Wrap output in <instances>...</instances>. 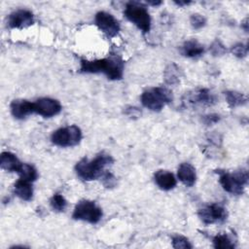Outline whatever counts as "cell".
Listing matches in <instances>:
<instances>
[{
  "mask_svg": "<svg viewBox=\"0 0 249 249\" xmlns=\"http://www.w3.org/2000/svg\"><path fill=\"white\" fill-rule=\"evenodd\" d=\"M124 62L119 56H111L94 60H81L80 72L103 73L110 80H121L124 75Z\"/></svg>",
  "mask_w": 249,
  "mask_h": 249,
  "instance_id": "6da1fadb",
  "label": "cell"
},
{
  "mask_svg": "<svg viewBox=\"0 0 249 249\" xmlns=\"http://www.w3.org/2000/svg\"><path fill=\"white\" fill-rule=\"evenodd\" d=\"M241 26L243 27V29H244L246 32L248 31V18H247L243 20V22L241 23Z\"/></svg>",
  "mask_w": 249,
  "mask_h": 249,
  "instance_id": "1f68e13d",
  "label": "cell"
},
{
  "mask_svg": "<svg viewBox=\"0 0 249 249\" xmlns=\"http://www.w3.org/2000/svg\"><path fill=\"white\" fill-rule=\"evenodd\" d=\"M248 178L246 169H240L234 172H219V182L223 189L235 196H239L243 193L244 188L248 183Z\"/></svg>",
  "mask_w": 249,
  "mask_h": 249,
  "instance_id": "277c9868",
  "label": "cell"
},
{
  "mask_svg": "<svg viewBox=\"0 0 249 249\" xmlns=\"http://www.w3.org/2000/svg\"><path fill=\"white\" fill-rule=\"evenodd\" d=\"M174 3L178 6H186V5L191 4L192 2L191 1H174Z\"/></svg>",
  "mask_w": 249,
  "mask_h": 249,
  "instance_id": "4dcf8cb0",
  "label": "cell"
},
{
  "mask_svg": "<svg viewBox=\"0 0 249 249\" xmlns=\"http://www.w3.org/2000/svg\"><path fill=\"white\" fill-rule=\"evenodd\" d=\"M172 246L176 249L179 248H192V244L190 243L189 239L183 235L180 234H176L174 236H172Z\"/></svg>",
  "mask_w": 249,
  "mask_h": 249,
  "instance_id": "cb8c5ba5",
  "label": "cell"
},
{
  "mask_svg": "<svg viewBox=\"0 0 249 249\" xmlns=\"http://www.w3.org/2000/svg\"><path fill=\"white\" fill-rule=\"evenodd\" d=\"M34 23V16L28 10L19 9L11 13L7 18V24L11 28H26Z\"/></svg>",
  "mask_w": 249,
  "mask_h": 249,
  "instance_id": "7c38bea8",
  "label": "cell"
},
{
  "mask_svg": "<svg viewBox=\"0 0 249 249\" xmlns=\"http://www.w3.org/2000/svg\"><path fill=\"white\" fill-rule=\"evenodd\" d=\"M149 5H152V6H159L161 4L160 1H148L147 2Z\"/></svg>",
  "mask_w": 249,
  "mask_h": 249,
  "instance_id": "d6a6232c",
  "label": "cell"
},
{
  "mask_svg": "<svg viewBox=\"0 0 249 249\" xmlns=\"http://www.w3.org/2000/svg\"><path fill=\"white\" fill-rule=\"evenodd\" d=\"M199 219L205 225H212L223 222L227 219V210L218 203H211L203 206L197 212Z\"/></svg>",
  "mask_w": 249,
  "mask_h": 249,
  "instance_id": "9c48e42d",
  "label": "cell"
},
{
  "mask_svg": "<svg viewBox=\"0 0 249 249\" xmlns=\"http://www.w3.org/2000/svg\"><path fill=\"white\" fill-rule=\"evenodd\" d=\"M22 162L17 158V156L11 152H3L0 158V166L2 169L9 172H17L19 170Z\"/></svg>",
  "mask_w": 249,
  "mask_h": 249,
  "instance_id": "e0dca14e",
  "label": "cell"
},
{
  "mask_svg": "<svg viewBox=\"0 0 249 249\" xmlns=\"http://www.w3.org/2000/svg\"><path fill=\"white\" fill-rule=\"evenodd\" d=\"M190 22L194 29H200L206 24V18L199 14H193L190 18Z\"/></svg>",
  "mask_w": 249,
  "mask_h": 249,
  "instance_id": "4316f807",
  "label": "cell"
},
{
  "mask_svg": "<svg viewBox=\"0 0 249 249\" xmlns=\"http://www.w3.org/2000/svg\"><path fill=\"white\" fill-rule=\"evenodd\" d=\"M114 162L113 158L108 154H98L93 160L87 158L79 160L75 165L77 175L84 181H92L100 178L106 171L105 168L112 165Z\"/></svg>",
  "mask_w": 249,
  "mask_h": 249,
  "instance_id": "7a4b0ae2",
  "label": "cell"
},
{
  "mask_svg": "<svg viewBox=\"0 0 249 249\" xmlns=\"http://www.w3.org/2000/svg\"><path fill=\"white\" fill-rule=\"evenodd\" d=\"M155 183L163 191L172 190L176 186V179L174 175L167 170H158L154 175Z\"/></svg>",
  "mask_w": 249,
  "mask_h": 249,
  "instance_id": "9a60e30c",
  "label": "cell"
},
{
  "mask_svg": "<svg viewBox=\"0 0 249 249\" xmlns=\"http://www.w3.org/2000/svg\"><path fill=\"white\" fill-rule=\"evenodd\" d=\"M50 204H51V207L53 208V210H54L56 212H62L65 210V208L67 206V200L65 199V197L62 195L54 194L50 199Z\"/></svg>",
  "mask_w": 249,
  "mask_h": 249,
  "instance_id": "603a6c76",
  "label": "cell"
},
{
  "mask_svg": "<svg viewBox=\"0 0 249 249\" xmlns=\"http://www.w3.org/2000/svg\"><path fill=\"white\" fill-rule=\"evenodd\" d=\"M213 245L215 248L226 249V248H234V242L232 238L227 233L217 234L213 237Z\"/></svg>",
  "mask_w": 249,
  "mask_h": 249,
  "instance_id": "44dd1931",
  "label": "cell"
},
{
  "mask_svg": "<svg viewBox=\"0 0 249 249\" xmlns=\"http://www.w3.org/2000/svg\"><path fill=\"white\" fill-rule=\"evenodd\" d=\"M181 71L175 63H170L164 70V80L168 85H176L180 82Z\"/></svg>",
  "mask_w": 249,
  "mask_h": 249,
  "instance_id": "ffe728a7",
  "label": "cell"
},
{
  "mask_svg": "<svg viewBox=\"0 0 249 249\" xmlns=\"http://www.w3.org/2000/svg\"><path fill=\"white\" fill-rule=\"evenodd\" d=\"M82 139L81 128L75 124L60 127L54 130L51 135L52 142L58 147H74Z\"/></svg>",
  "mask_w": 249,
  "mask_h": 249,
  "instance_id": "52a82bcc",
  "label": "cell"
},
{
  "mask_svg": "<svg viewBox=\"0 0 249 249\" xmlns=\"http://www.w3.org/2000/svg\"><path fill=\"white\" fill-rule=\"evenodd\" d=\"M216 96L208 89H198L188 92L183 98V104L186 106H211L216 103Z\"/></svg>",
  "mask_w": 249,
  "mask_h": 249,
  "instance_id": "30bf717a",
  "label": "cell"
},
{
  "mask_svg": "<svg viewBox=\"0 0 249 249\" xmlns=\"http://www.w3.org/2000/svg\"><path fill=\"white\" fill-rule=\"evenodd\" d=\"M181 53L183 55L191 58H196L204 53V47L197 40L191 39L185 41L181 46Z\"/></svg>",
  "mask_w": 249,
  "mask_h": 249,
  "instance_id": "2e32d148",
  "label": "cell"
},
{
  "mask_svg": "<svg viewBox=\"0 0 249 249\" xmlns=\"http://www.w3.org/2000/svg\"><path fill=\"white\" fill-rule=\"evenodd\" d=\"M95 24L108 38H113L120 32V22L111 14L107 12H98L94 18Z\"/></svg>",
  "mask_w": 249,
  "mask_h": 249,
  "instance_id": "ba28073f",
  "label": "cell"
},
{
  "mask_svg": "<svg viewBox=\"0 0 249 249\" xmlns=\"http://www.w3.org/2000/svg\"><path fill=\"white\" fill-rule=\"evenodd\" d=\"M177 176L178 179L187 187L194 186L196 180V169L192 164L188 162H183L179 165Z\"/></svg>",
  "mask_w": 249,
  "mask_h": 249,
  "instance_id": "5bb4252c",
  "label": "cell"
},
{
  "mask_svg": "<svg viewBox=\"0 0 249 249\" xmlns=\"http://www.w3.org/2000/svg\"><path fill=\"white\" fill-rule=\"evenodd\" d=\"M102 215V209L94 201L83 199L76 204L72 218L89 224H97L101 220Z\"/></svg>",
  "mask_w": 249,
  "mask_h": 249,
  "instance_id": "8992f818",
  "label": "cell"
},
{
  "mask_svg": "<svg viewBox=\"0 0 249 249\" xmlns=\"http://www.w3.org/2000/svg\"><path fill=\"white\" fill-rule=\"evenodd\" d=\"M102 184L104 185V187L106 188H113L116 186L117 184V179L116 177L109 171H105L102 176L100 177Z\"/></svg>",
  "mask_w": 249,
  "mask_h": 249,
  "instance_id": "83f0119b",
  "label": "cell"
},
{
  "mask_svg": "<svg viewBox=\"0 0 249 249\" xmlns=\"http://www.w3.org/2000/svg\"><path fill=\"white\" fill-rule=\"evenodd\" d=\"M201 120L205 125H212L220 121V116L217 114H208L204 115Z\"/></svg>",
  "mask_w": 249,
  "mask_h": 249,
  "instance_id": "f1b7e54d",
  "label": "cell"
},
{
  "mask_svg": "<svg viewBox=\"0 0 249 249\" xmlns=\"http://www.w3.org/2000/svg\"><path fill=\"white\" fill-rule=\"evenodd\" d=\"M225 97L228 105L231 108L238 107L244 105L247 102V97L242 92L236 90H227L225 91Z\"/></svg>",
  "mask_w": 249,
  "mask_h": 249,
  "instance_id": "d6986e66",
  "label": "cell"
},
{
  "mask_svg": "<svg viewBox=\"0 0 249 249\" xmlns=\"http://www.w3.org/2000/svg\"><path fill=\"white\" fill-rule=\"evenodd\" d=\"M231 52L236 57L243 58L248 53V46L246 44H243V43H237V44H235L231 47Z\"/></svg>",
  "mask_w": 249,
  "mask_h": 249,
  "instance_id": "d4e9b609",
  "label": "cell"
},
{
  "mask_svg": "<svg viewBox=\"0 0 249 249\" xmlns=\"http://www.w3.org/2000/svg\"><path fill=\"white\" fill-rule=\"evenodd\" d=\"M210 52L214 56H221L226 53L227 49L220 40L216 39L210 46Z\"/></svg>",
  "mask_w": 249,
  "mask_h": 249,
  "instance_id": "484cf974",
  "label": "cell"
},
{
  "mask_svg": "<svg viewBox=\"0 0 249 249\" xmlns=\"http://www.w3.org/2000/svg\"><path fill=\"white\" fill-rule=\"evenodd\" d=\"M32 182L19 178L14 186V193L20 199L28 201L33 196V188L31 185Z\"/></svg>",
  "mask_w": 249,
  "mask_h": 249,
  "instance_id": "ac0fdd59",
  "label": "cell"
},
{
  "mask_svg": "<svg viewBox=\"0 0 249 249\" xmlns=\"http://www.w3.org/2000/svg\"><path fill=\"white\" fill-rule=\"evenodd\" d=\"M61 111V104L58 100L49 97L39 98L34 102V113L44 117L52 118L59 114Z\"/></svg>",
  "mask_w": 249,
  "mask_h": 249,
  "instance_id": "8fae6325",
  "label": "cell"
},
{
  "mask_svg": "<svg viewBox=\"0 0 249 249\" xmlns=\"http://www.w3.org/2000/svg\"><path fill=\"white\" fill-rule=\"evenodd\" d=\"M140 99L142 105L147 109L154 112H160L165 105L173 100V95L171 90L167 88L157 87L143 91Z\"/></svg>",
  "mask_w": 249,
  "mask_h": 249,
  "instance_id": "3957f363",
  "label": "cell"
},
{
  "mask_svg": "<svg viewBox=\"0 0 249 249\" xmlns=\"http://www.w3.org/2000/svg\"><path fill=\"white\" fill-rule=\"evenodd\" d=\"M10 109L16 119L21 120L34 113V102L25 99H15L10 104Z\"/></svg>",
  "mask_w": 249,
  "mask_h": 249,
  "instance_id": "4fadbf2b",
  "label": "cell"
},
{
  "mask_svg": "<svg viewBox=\"0 0 249 249\" xmlns=\"http://www.w3.org/2000/svg\"><path fill=\"white\" fill-rule=\"evenodd\" d=\"M124 14L125 18L138 27L143 33L151 29V17L145 6L138 2H128L125 5Z\"/></svg>",
  "mask_w": 249,
  "mask_h": 249,
  "instance_id": "5b68a950",
  "label": "cell"
},
{
  "mask_svg": "<svg viewBox=\"0 0 249 249\" xmlns=\"http://www.w3.org/2000/svg\"><path fill=\"white\" fill-rule=\"evenodd\" d=\"M18 174L19 175V178L29 182H34L38 177V173L35 167L28 163H22L19 170L18 171Z\"/></svg>",
  "mask_w": 249,
  "mask_h": 249,
  "instance_id": "7402d4cb",
  "label": "cell"
},
{
  "mask_svg": "<svg viewBox=\"0 0 249 249\" xmlns=\"http://www.w3.org/2000/svg\"><path fill=\"white\" fill-rule=\"evenodd\" d=\"M124 113L126 115H128L129 117H131V116L132 117H138L141 114V112L138 110V108H135V107H128V108H126Z\"/></svg>",
  "mask_w": 249,
  "mask_h": 249,
  "instance_id": "f546056e",
  "label": "cell"
}]
</instances>
